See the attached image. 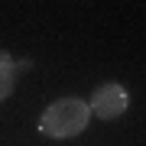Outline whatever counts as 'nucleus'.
<instances>
[{"label": "nucleus", "instance_id": "3", "mask_svg": "<svg viewBox=\"0 0 146 146\" xmlns=\"http://www.w3.org/2000/svg\"><path fill=\"white\" fill-rule=\"evenodd\" d=\"M16 62H13V55L10 52H3L0 49V101H7L13 94V88H16Z\"/></svg>", "mask_w": 146, "mask_h": 146}, {"label": "nucleus", "instance_id": "1", "mask_svg": "<svg viewBox=\"0 0 146 146\" xmlns=\"http://www.w3.org/2000/svg\"><path fill=\"white\" fill-rule=\"evenodd\" d=\"M91 120V107L81 98H58L39 117V133L49 140H72L78 136Z\"/></svg>", "mask_w": 146, "mask_h": 146}, {"label": "nucleus", "instance_id": "2", "mask_svg": "<svg viewBox=\"0 0 146 146\" xmlns=\"http://www.w3.org/2000/svg\"><path fill=\"white\" fill-rule=\"evenodd\" d=\"M88 107H91V114L101 117V120H117L127 107H130V94H127V88L120 81H104V84L94 88Z\"/></svg>", "mask_w": 146, "mask_h": 146}]
</instances>
